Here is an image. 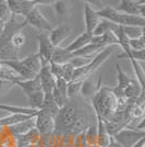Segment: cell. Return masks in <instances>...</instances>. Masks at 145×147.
<instances>
[{
	"label": "cell",
	"mask_w": 145,
	"mask_h": 147,
	"mask_svg": "<svg viewBox=\"0 0 145 147\" xmlns=\"http://www.w3.org/2000/svg\"><path fill=\"white\" fill-rule=\"evenodd\" d=\"M92 107L94 109L95 115L107 121L112 117V114L118 110L117 99L111 91V88L104 86L92 98Z\"/></svg>",
	"instance_id": "cell-1"
},
{
	"label": "cell",
	"mask_w": 145,
	"mask_h": 147,
	"mask_svg": "<svg viewBox=\"0 0 145 147\" xmlns=\"http://www.w3.org/2000/svg\"><path fill=\"white\" fill-rule=\"evenodd\" d=\"M30 147H32V146H30Z\"/></svg>",
	"instance_id": "cell-45"
},
{
	"label": "cell",
	"mask_w": 145,
	"mask_h": 147,
	"mask_svg": "<svg viewBox=\"0 0 145 147\" xmlns=\"http://www.w3.org/2000/svg\"><path fill=\"white\" fill-rule=\"evenodd\" d=\"M0 79L10 80V81H13V82L22 80L18 74L15 73L14 70H12L9 66H7L6 64L2 63V61H0Z\"/></svg>",
	"instance_id": "cell-28"
},
{
	"label": "cell",
	"mask_w": 145,
	"mask_h": 147,
	"mask_svg": "<svg viewBox=\"0 0 145 147\" xmlns=\"http://www.w3.org/2000/svg\"><path fill=\"white\" fill-rule=\"evenodd\" d=\"M74 69H75V68L73 67L70 63H66V64H63V79L66 80L67 82H69V81H71V80H72Z\"/></svg>",
	"instance_id": "cell-38"
},
{
	"label": "cell",
	"mask_w": 145,
	"mask_h": 147,
	"mask_svg": "<svg viewBox=\"0 0 145 147\" xmlns=\"http://www.w3.org/2000/svg\"><path fill=\"white\" fill-rule=\"evenodd\" d=\"M129 45L130 49L133 51H141V49H145V41H144V35L136 38H130L129 41Z\"/></svg>",
	"instance_id": "cell-36"
},
{
	"label": "cell",
	"mask_w": 145,
	"mask_h": 147,
	"mask_svg": "<svg viewBox=\"0 0 145 147\" xmlns=\"http://www.w3.org/2000/svg\"><path fill=\"white\" fill-rule=\"evenodd\" d=\"M35 129L41 135H50L55 132V117L49 112L39 109L34 117Z\"/></svg>",
	"instance_id": "cell-6"
},
{
	"label": "cell",
	"mask_w": 145,
	"mask_h": 147,
	"mask_svg": "<svg viewBox=\"0 0 145 147\" xmlns=\"http://www.w3.org/2000/svg\"><path fill=\"white\" fill-rule=\"evenodd\" d=\"M72 34V30L68 26L67 24H59L57 28H54L53 30L50 31V34H49V40L51 44L54 45L55 47H59L61 45V43L68 38Z\"/></svg>",
	"instance_id": "cell-17"
},
{
	"label": "cell",
	"mask_w": 145,
	"mask_h": 147,
	"mask_svg": "<svg viewBox=\"0 0 145 147\" xmlns=\"http://www.w3.org/2000/svg\"><path fill=\"white\" fill-rule=\"evenodd\" d=\"M116 71H117V81H118V85L117 86L121 88V89H124L126 87L129 85L130 80H131V76H129L123 69L121 67V65L119 64H116Z\"/></svg>",
	"instance_id": "cell-30"
},
{
	"label": "cell",
	"mask_w": 145,
	"mask_h": 147,
	"mask_svg": "<svg viewBox=\"0 0 145 147\" xmlns=\"http://www.w3.org/2000/svg\"><path fill=\"white\" fill-rule=\"evenodd\" d=\"M82 80H71L67 85V96L68 99L76 98L81 92Z\"/></svg>",
	"instance_id": "cell-31"
},
{
	"label": "cell",
	"mask_w": 145,
	"mask_h": 147,
	"mask_svg": "<svg viewBox=\"0 0 145 147\" xmlns=\"http://www.w3.org/2000/svg\"><path fill=\"white\" fill-rule=\"evenodd\" d=\"M53 8L60 24H63L73 12V6L69 0H57L53 5Z\"/></svg>",
	"instance_id": "cell-14"
},
{
	"label": "cell",
	"mask_w": 145,
	"mask_h": 147,
	"mask_svg": "<svg viewBox=\"0 0 145 147\" xmlns=\"http://www.w3.org/2000/svg\"><path fill=\"white\" fill-rule=\"evenodd\" d=\"M82 1H84L85 3H87L88 6L91 7H96L97 10H99V9H102L103 8V0H82Z\"/></svg>",
	"instance_id": "cell-41"
},
{
	"label": "cell",
	"mask_w": 145,
	"mask_h": 147,
	"mask_svg": "<svg viewBox=\"0 0 145 147\" xmlns=\"http://www.w3.org/2000/svg\"><path fill=\"white\" fill-rule=\"evenodd\" d=\"M38 77H39L41 86H42V90L44 91V93H51L55 84H56V78L50 73L49 64L46 66H42L38 73Z\"/></svg>",
	"instance_id": "cell-19"
},
{
	"label": "cell",
	"mask_w": 145,
	"mask_h": 147,
	"mask_svg": "<svg viewBox=\"0 0 145 147\" xmlns=\"http://www.w3.org/2000/svg\"><path fill=\"white\" fill-rule=\"evenodd\" d=\"M14 86L15 85L13 81L0 79V94H5L8 91H10V89H12Z\"/></svg>",
	"instance_id": "cell-39"
},
{
	"label": "cell",
	"mask_w": 145,
	"mask_h": 147,
	"mask_svg": "<svg viewBox=\"0 0 145 147\" xmlns=\"http://www.w3.org/2000/svg\"><path fill=\"white\" fill-rule=\"evenodd\" d=\"M100 19L108 20L110 22L121 26H142L145 25V18L140 16H130L126 13L119 12L115 7L104 6L102 9L96 10Z\"/></svg>",
	"instance_id": "cell-2"
},
{
	"label": "cell",
	"mask_w": 145,
	"mask_h": 147,
	"mask_svg": "<svg viewBox=\"0 0 145 147\" xmlns=\"http://www.w3.org/2000/svg\"><path fill=\"white\" fill-rule=\"evenodd\" d=\"M92 36H93L92 34H88V33H86V32H83V33H81L75 40H73L72 42L69 44L68 46H66L65 49H66L68 52H70V53H73V52H75V51H79V49H81L82 47L86 46L87 44L91 43Z\"/></svg>",
	"instance_id": "cell-23"
},
{
	"label": "cell",
	"mask_w": 145,
	"mask_h": 147,
	"mask_svg": "<svg viewBox=\"0 0 145 147\" xmlns=\"http://www.w3.org/2000/svg\"><path fill=\"white\" fill-rule=\"evenodd\" d=\"M57 0H34V5L38 6H53Z\"/></svg>",
	"instance_id": "cell-42"
},
{
	"label": "cell",
	"mask_w": 145,
	"mask_h": 147,
	"mask_svg": "<svg viewBox=\"0 0 145 147\" xmlns=\"http://www.w3.org/2000/svg\"><path fill=\"white\" fill-rule=\"evenodd\" d=\"M20 61H21V63H22L30 71H32L34 75H38L41 68H42V61L39 59L37 53L31 54V55L26 56L23 59H20Z\"/></svg>",
	"instance_id": "cell-25"
},
{
	"label": "cell",
	"mask_w": 145,
	"mask_h": 147,
	"mask_svg": "<svg viewBox=\"0 0 145 147\" xmlns=\"http://www.w3.org/2000/svg\"><path fill=\"white\" fill-rule=\"evenodd\" d=\"M14 85L20 87V88L22 89V91L24 92V94L26 96V98H29V97H31V96L35 94V93H37V92L43 91L38 75L35 76L34 78H32V79L19 80V81H15Z\"/></svg>",
	"instance_id": "cell-18"
},
{
	"label": "cell",
	"mask_w": 145,
	"mask_h": 147,
	"mask_svg": "<svg viewBox=\"0 0 145 147\" xmlns=\"http://www.w3.org/2000/svg\"><path fill=\"white\" fill-rule=\"evenodd\" d=\"M119 12L130 14V16H140L145 18V5H140L138 0H120L119 6L116 8Z\"/></svg>",
	"instance_id": "cell-11"
},
{
	"label": "cell",
	"mask_w": 145,
	"mask_h": 147,
	"mask_svg": "<svg viewBox=\"0 0 145 147\" xmlns=\"http://www.w3.org/2000/svg\"><path fill=\"white\" fill-rule=\"evenodd\" d=\"M73 57L72 53L68 52L65 47H56L54 51V54L51 56V61L56 64H66L69 63L70 59Z\"/></svg>",
	"instance_id": "cell-26"
},
{
	"label": "cell",
	"mask_w": 145,
	"mask_h": 147,
	"mask_svg": "<svg viewBox=\"0 0 145 147\" xmlns=\"http://www.w3.org/2000/svg\"><path fill=\"white\" fill-rule=\"evenodd\" d=\"M83 16H84V25H85V31L88 34H93V31L95 30L97 24L99 23L100 18L97 14V11L88 6L87 3L84 5V10H83Z\"/></svg>",
	"instance_id": "cell-15"
},
{
	"label": "cell",
	"mask_w": 145,
	"mask_h": 147,
	"mask_svg": "<svg viewBox=\"0 0 145 147\" xmlns=\"http://www.w3.org/2000/svg\"><path fill=\"white\" fill-rule=\"evenodd\" d=\"M111 54H112V46H107L103 49V51L98 52L87 65L74 69L72 80H83L88 76L95 74L97 69L100 67V65H103Z\"/></svg>",
	"instance_id": "cell-3"
},
{
	"label": "cell",
	"mask_w": 145,
	"mask_h": 147,
	"mask_svg": "<svg viewBox=\"0 0 145 147\" xmlns=\"http://www.w3.org/2000/svg\"><path fill=\"white\" fill-rule=\"evenodd\" d=\"M67 85H68V82L65 79H61V78L56 79V84H55L54 89L51 91L53 99L59 109L65 107L69 100L68 96H67Z\"/></svg>",
	"instance_id": "cell-12"
},
{
	"label": "cell",
	"mask_w": 145,
	"mask_h": 147,
	"mask_svg": "<svg viewBox=\"0 0 145 147\" xmlns=\"http://www.w3.org/2000/svg\"><path fill=\"white\" fill-rule=\"evenodd\" d=\"M122 29L129 38H136L144 35V28L142 26H122Z\"/></svg>",
	"instance_id": "cell-33"
},
{
	"label": "cell",
	"mask_w": 145,
	"mask_h": 147,
	"mask_svg": "<svg viewBox=\"0 0 145 147\" xmlns=\"http://www.w3.org/2000/svg\"><path fill=\"white\" fill-rule=\"evenodd\" d=\"M10 42L15 49H21L25 44V35L23 34V32H19V33L13 34L11 38H10Z\"/></svg>",
	"instance_id": "cell-35"
},
{
	"label": "cell",
	"mask_w": 145,
	"mask_h": 147,
	"mask_svg": "<svg viewBox=\"0 0 145 147\" xmlns=\"http://www.w3.org/2000/svg\"><path fill=\"white\" fill-rule=\"evenodd\" d=\"M6 3L12 14L24 18L33 10V8L36 7L30 0H6Z\"/></svg>",
	"instance_id": "cell-10"
},
{
	"label": "cell",
	"mask_w": 145,
	"mask_h": 147,
	"mask_svg": "<svg viewBox=\"0 0 145 147\" xmlns=\"http://www.w3.org/2000/svg\"><path fill=\"white\" fill-rule=\"evenodd\" d=\"M19 59V49L13 46L10 40L0 35V61Z\"/></svg>",
	"instance_id": "cell-13"
},
{
	"label": "cell",
	"mask_w": 145,
	"mask_h": 147,
	"mask_svg": "<svg viewBox=\"0 0 145 147\" xmlns=\"http://www.w3.org/2000/svg\"><path fill=\"white\" fill-rule=\"evenodd\" d=\"M42 109L45 111H47V112H49L53 117H56L57 113H58V111H59V108H58V105H57L56 102L54 101L51 93H45Z\"/></svg>",
	"instance_id": "cell-29"
},
{
	"label": "cell",
	"mask_w": 145,
	"mask_h": 147,
	"mask_svg": "<svg viewBox=\"0 0 145 147\" xmlns=\"http://www.w3.org/2000/svg\"><path fill=\"white\" fill-rule=\"evenodd\" d=\"M131 61V64H132L134 75H135L134 78L138 80L142 86L144 87V70H143V68L140 65L139 61Z\"/></svg>",
	"instance_id": "cell-34"
},
{
	"label": "cell",
	"mask_w": 145,
	"mask_h": 147,
	"mask_svg": "<svg viewBox=\"0 0 145 147\" xmlns=\"http://www.w3.org/2000/svg\"><path fill=\"white\" fill-rule=\"evenodd\" d=\"M142 138H145V131L130 129L128 126L112 136V140L121 147H131Z\"/></svg>",
	"instance_id": "cell-5"
},
{
	"label": "cell",
	"mask_w": 145,
	"mask_h": 147,
	"mask_svg": "<svg viewBox=\"0 0 145 147\" xmlns=\"http://www.w3.org/2000/svg\"><path fill=\"white\" fill-rule=\"evenodd\" d=\"M123 93L126 98L128 99V101L132 103V102H135L136 100H139L141 97H144V87L134 77H132L129 85L123 89Z\"/></svg>",
	"instance_id": "cell-16"
},
{
	"label": "cell",
	"mask_w": 145,
	"mask_h": 147,
	"mask_svg": "<svg viewBox=\"0 0 145 147\" xmlns=\"http://www.w3.org/2000/svg\"><path fill=\"white\" fill-rule=\"evenodd\" d=\"M38 49H37V55L42 61V66H46L51 61V56L54 54L55 47L51 44L49 36L47 34H38L36 36Z\"/></svg>",
	"instance_id": "cell-8"
},
{
	"label": "cell",
	"mask_w": 145,
	"mask_h": 147,
	"mask_svg": "<svg viewBox=\"0 0 145 147\" xmlns=\"http://www.w3.org/2000/svg\"><path fill=\"white\" fill-rule=\"evenodd\" d=\"M118 26H119V25L115 24V23L110 22L108 20L100 19L99 23L97 24V26L95 28V30L93 31V34H92V35H93V36H100V35H103L104 33H106V32H108V31L115 32Z\"/></svg>",
	"instance_id": "cell-27"
},
{
	"label": "cell",
	"mask_w": 145,
	"mask_h": 147,
	"mask_svg": "<svg viewBox=\"0 0 145 147\" xmlns=\"http://www.w3.org/2000/svg\"><path fill=\"white\" fill-rule=\"evenodd\" d=\"M34 117H31V119L25 120L23 122L17 123V124H13L11 126H9V127H8V132L11 135H13L14 137H17L19 135H23V134H25V133H27L30 129L35 127Z\"/></svg>",
	"instance_id": "cell-21"
},
{
	"label": "cell",
	"mask_w": 145,
	"mask_h": 147,
	"mask_svg": "<svg viewBox=\"0 0 145 147\" xmlns=\"http://www.w3.org/2000/svg\"><path fill=\"white\" fill-rule=\"evenodd\" d=\"M25 22H26V25H30L32 28L39 31L50 32L54 29L51 22L41 12L38 7L33 8V10L25 17Z\"/></svg>",
	"instance_id": "cell-7"
},
{
	"label": "cell",
	"mask_w": 145,
	"mask_h": 147,
	"mask_svg": "<svg viewBox=\"0 0 145 147\" xmlns=\"http://www.w3.org/2000/svg\"><path fill=\"white\" fill-rule=\"evenodd\" d=\"M79 114V110L75 105L67 103L59 109L55 117V131H58L59 133H68Z\"/></svg>",
	"instance_id": "cell-4"
},
{
	"label": "cell",
	"mask_w": 145,
	"mask_h": 147,
	"mask_svg": "<svg viewBox=\"0 0 145 147\" xmlns=\"http://www.w3.org/2000/svg\"><path fill=\"white\" fill-rule=\"evenodd\" d=\"M90 126H91L90 119L86 117V115L79 114L78 117L75 119V121L71 125V127L69 129L68 133H70V134L72 135H79L81 133H84L85 129H87Z\"/></svg>",
	"instance_id": "cell-22"
},
{
	"label": "cell",
	"mask_w": 145,
	"mask_h": 147,
	"mask_svg": "<svg viewBox=\"0 0 145 147\" xmlns=\"http://www.w3.org/2000/svg\"><path fill=\"white\" fill-rule=\"evenodd\" d=\"M144 146H145V138H142V140H140L136 144H134L131 147H144Z\"/></svg>",
	"instance_id": "cell-43"
},
{
	"label": "cell",
	"mask_w": 145,
	"mask_h": 147,
	"mask_svg": "<svg viewBox=\"0 0 145 147\" xmlns=\"http://www.w3.org/2000/svg\"><path fill=\"white\" fill-rule=\"evenodd\" d=\"M145 49L141 51H133L131 49V61H145Z\"/></svg>",
	"instance_id": "cell-40"
},
{
	"label": "cell",
	"mask_w": 145,
	"mask_h": 147,
	"mask_svg": "<svg viewBox=\"0 0 145 147\" xmlns=\"http://www.w3.org/2000/svg\"><path fill=\"white\" fill-rule=\"evenodd\" d=\"M102 87V76L99 75L98 78L94 77V74L88 76L87 78L82 80V87H81V94L86 100H92L94 94L96 93L99 88Z\"/></svg>",
	"instance_id": "cell-9"
},
{
	"label": "cell",
	"mask_w": 145,
	"mask_h": 147,
	"mask_svg": "<svg viewBox=\"0 0 145 147\" xmlns=\"http://www.w3.org/2000/svg\"><path fill=\"white\" fill-rule=\"evenodd\" d=\"M44 96H45L44 91H41V92L35 93V94H33V96H31V97H29L27 100H29V103H30V108L34 109V110H39V109H42L43 101H44Z\"/></svg>",
	"instance_id": "cell-32"
},
{
	"label": "cell",
	"mask_w": 145,
	"mask_h": 147,
	"mask_svg": "<svg viewBox=\"0 0 145 147\" xmlns=\"http://www.w3.org/2000/svg\"><path fill=\"white\" fill-rule=\"evenodd\" d=\"M41 136L42 135L38 133L35 127L30 129L27 133L23 135L17 136V144L18 147H30V146H36L37 143L41 142Z\"/></svg>",
	"instance_id": "cell-20"
},
{
	"label": "cell",
	"mask_w": 145,
	"mask_h": 147,
	"mask_svg": "<svg viewBox=\"0 0 145 147\" xmlns=\"http://www.w3.org/2000/svg\"><path fill=\"white\" fill-rule=\"evenodd\" d=\"M11 16H12V13L10 12L9 8L7 6L6 1L5 2H1L0 3V22H2V23L7 22L9 19L11 18Z\"/></svg>",
	"instance_id": "cell-37"
},
{
	"label": "cell",
	"mask_w": 145,
	"mask_h": 147,
	"mask_svg": "<svg viewBox=\"0 0 145 147\" xmlns=\"http://www.w3.org/2000/svg\"><path fill=\"white\" fill-rule=\"evenodd\" d=\"M35 115H29L23 113H10V115L5 117H0V127H9L13 124L23 122L25 120H29Z\"/></svg>",
	"instance_id": "cell-24"
},
{
	"label": "cell",
	"mask_w": 145,
	"mask_h": 147,
	"mask_svg": "<svg viewBox=\"0 0 145 147\" xmlns=\"http://www.w3.org/2000/svg\"><path fill=\"white\" fill-rule=\"evenodd\" d=\"M30 1H33V2H34V0H30Z\"/></svg>",
	"instance_id": "cell-44"
}]
</instances>
